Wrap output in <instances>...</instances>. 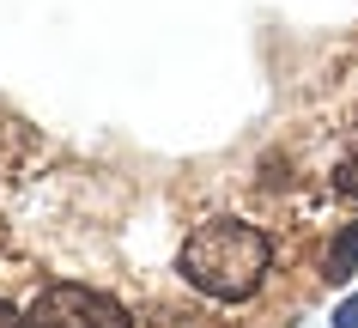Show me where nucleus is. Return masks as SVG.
Segmentation results:
<instances>
[{"label":"nucleus","mask_w":358,"mask_h":328,"mask_svg":"<svg viewBox=\"0 0 358 328\" xmlns=\"http://www.w3.org/2000/svg\"><path fill=\"white\" fill-rule=\"evenodd\" d=\"M267 262H273V243L249 219H207L182 243V280L207 298H225V304H237L262 286Z\"/></svg>","instance_id":"1"},{"label":"nucleus","mask_w":358,"mask_h":328,"mask_svg":"<svg viewBox=\"0 0 358 328\" xmlns=\"http://www.w3.org/2000/svg\"><path fill=\"white\" fill-rule=\"evenodd\" d=\"M31 316H37L43 328H134V322H128V310L115 304L110 292L73 286V280H61V286H43Z\"/></svg>","instance_id":"2"},{"label":"nucleus","mask_w":358,"mask_h":328,"mask_svg":"<svg viewBox=\"0 0 358 328\" xmlns=\"http://www.w3.org/2000/svg\"><path fill=\"white\" fill-rule=\"evenodd\" d=\"M352 262H358V225L334 243V255H328V273H334V280H346V273H352Z\"/></svg>","instance_id":"3"},{"label":"nucleus","mask_w":358,"mask_h":328,"mask_svg":"<svg viewBox=\"0 0 358 328\" xmlns=\"http://www.w3.org/2000/svg\"><path fill=\"white\" fill-rule=\"evenodd\" d=\"M334 183H340V189H346V194L358 201V134L346 140V152H340V171H334Z\"/></svg>","instance_id":"4"},{"label":"nucleus","mask_w":358,"mask_h":328,"mask_svg":"<svg viewBox=\"0 0 358 328\" xmlns=\"http://www.w3.org/2000/svg\"><path fill=\"white\" fill-rule=\"evenodd\" d=\"M334 328H358V298H346V304L334 310Z\"/></svg>","instance_id":"5"},{"label":"nucleus","mask_w":358,"mask_h":328,"mask_svg":"<svg viewBox=\"0 0 358 328\" xmlns=\"http://www.w3.org/2000/svg\"><path fill=\"white\" fill-rule=\"evenodd\" d=\"M0 328H37V322H24V316H19L13 304H0Z\"/></svg>","instance_id":"6"}]
</instances>
